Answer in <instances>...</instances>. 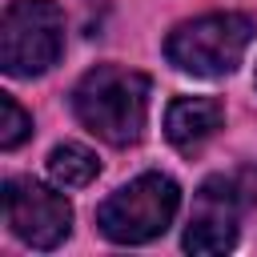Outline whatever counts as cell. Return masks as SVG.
Returning a JSON list of instances; mask_svg holds the SVG:
<instances>
[{
  "instance_id": "3957f363",
  "label": "cell",
  "mask_w": 257,
  "mask_h": 257,
  "mask_svg": "<svg viewBox=\"0 0 257 257\" xmlns=\"http://www.w3.org/2000/svg\"><path fill=\"white\" fill-rule=\"evenodd\" d=\"M177 205H181L177 181L165 173H145L124 189H116L96 209V225L116 245H145L169 229V221L177 217Z\"/></svg>"
},
{
  "instance_id": "277c9868",
  "label": "cell",
  "mask_w": 257,
  "mask_h": 257,
  "mask_svg": "<svg viewBox=\"0 0 257 257\" xmlns=\"http://www.w3.org/2000/svg\"><path fill=\"white\" fill-rule=\"evenodd\" d=\"M64 52V12L56 0H12L0 24V64L8 76H40Z\"/></svg>"
},
{
  "instance_id": "7a4b0ae2",
  "label": "cell",
  "mask_w": 257,
  "mask_h": 257,
  "mask_svg": "<svg viewBox=\"0 0 257 257\" xmlns=\"http://www.w3.org/2000/svg\"><path fill=\"white\" fill-rule=\"evenodd\" d=\"M253 40V20L241 12H209L169 32L165 56L193 76H229Z\"/></svg>"
},
{
  "instance_id": "9c48e42d",
  "label": "cell",
  "mask_w": 257,
  "mask_h": 257,
  "mask_svg": "<svg viewBox=\"0 0 257 257\" xmlns=\"http://www.w3.org/2000/svg\"><path fill=\"white\" fill-rule=\"evenodd\" d=\"M0 116H4V120H0V149H16V145L32 133V116H28L8 92L0 96Z\"/></svg>"
},
{
  "instance_id": "6da1fadb",
  "label": "cell",
  "mask_w": 257,
  "mask_h": 257,
  "mask_svg": "<svg viewBox=\"0 0 257 257\" xmlns=\"http://www.w3.org/2000/svg\"><path fill=\"white\" fill-rule=\"evenodd\" d=\"M72 108L88 133L108 145H133L149 116V76L116 64H96L72 88Z\"/></svg>"
},
{
  "instance_id": "52a82bcc",
  "label": "cell",
  "mask_w": 257,
  "mask_h": 257,
  "mask_svg": "<svg viewBox=\"0 0 257 257\" xmlns=\"http://www.w3.org/2000/svg\"><path fill=\"white\" fill-rule=\"evenodd\" d=\"M225 120L221 100L213 96H177L165 112V137L177 149H197L201 141H209Z\"/></svg>"
},
{
  "instance_id": "ba28073f",
  "label": "cell",
  "mask_w": 257,
  "mask_h": 257,
  "mask_svg": "<svg viewBox=\"0 0 257 257\" xmlns=\"http://www.w3.org/2000/svg\"><path fill=\"white\" fill-rule=\"evenodd\" d=\"M96 173H100V161L84 145H56L48 153V177L60 189H84Z\"/></svg>"
},
{
  "instance_id": "8992f818",
  "label": "cell",
  "mask_w": 257,
  "mask_h": 257,
  "mask_svg": "<svg viewBox=\"0 0 257 257\" xmlns=\"http://www.w3.org/2000/svg\"><path fill=\"white\" fill-rule=\"evenodd\" d=\"M4 221L32 249H56L72 229V205L28 177L4 181Z\"/></svg>"
},
{
  "instance_id": "5b68a950",
  "label": "cell",
  "mask_w": 257,
  "mask_h": 257,
  "mask_svg": "<svg viewBox=\"0 0 257 257\" xmlns=\"http://www.w3.org/2000/svg\"><path fill=\"white\" fill-rule=\"evenodd\" d=\"M249 205H257L253 169L209 177L197 189V205H193V217L185 229V249L189 253H229L237 245V225Z\"/></svg>"
}]
</instances>
